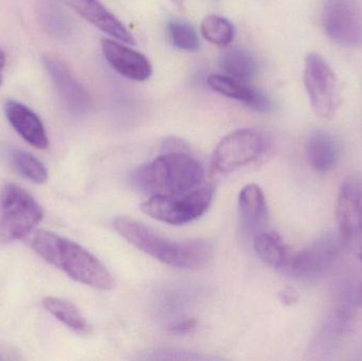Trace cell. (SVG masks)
<instances>
[{"mask_svg": "<svg viewBox=\"0 0 362 361\" xmlns=\"http://www.w3.org/2000/svg\"><path fill=\"white\" fill-rule=\"evenodd\" d=\"M204 177V167L189 152H167L137 167L131 174V182L150 196L176 195L195 190Z\"/></svg>", "mask_w": 362, "mask_h": 361, "instance_id": "3", "label": "cell"}, {"mask_svg": "<svg viewBox=\"0 0 362 361\" xmlns=\"http://www.w3.org/2000/svg\"><path fill=\"white\" fill-rule=\"evenodd\" d=\"M200 31L204 40L217 47L229 46L234 38V27L227 18L219 15H209L202 20Z\"/></svg>", "mask_w": 362, "mask_h": 361, "instance_id": "22", "label": "cell"}, {"mask_svg": "<svg viewBox=\"0 0 362 361\" xmlns=\"http://www.w3.org/2000/svg\"><path fill=\"white\" fill-rule=\"evenodd\" d=\"M170 1L173 2V4L178 6H182L183 4H185V0H170Z\"/></svg>", "mask_w": 362, "mask_h": 361, "instance_id": "29", "label": "cell"}, {"mask_svg": "<svg viewBox=\"0 0 362 361\" xmlns=\"http://www.w3.org/2000/svg\"><path fill=\"white\" fill-rule=\"evenodd\" d=\"M219 61L226 76L242 82L252 80L259 70L255 57L244 49L232 48L223 51Z\"/></svg>", "mask_w": 362, "mask_h": 361, "instance_id": "20", "label": "cell"}, {"mask_svg": "<svg viewBox=\"0 0 362 361\" xmlns=\"http://www.w3.org/2000/svg\"><path fill=\"white\" fill-rule=\"evenodd\" d=\"M44 218V210L21 187L6 184L0 190V242L25 239Z\"/></svg>", "mask_w": 362, "mask_h": 361, "instance_id": "4", "label": "cell"}, {"mask_svg": "<svg viewBox=\"0 0 362 361\" xmlns=\"http://www.w3.org/2000/svg\"><path fill=\"white\" fill-rule=\"evenodd\" d=\"M358 256L359 259H361V260L362 261V248L361 249V251H359Z\"/></svg>", "mask_w": 362, "mask_h": 361, "instance_id": "30", "label": "cell"}, {"mask_svg": "<svg viewBox=\"0 0 362 361\" xmlns=\"http://www.w3.org/2000/svg\"><path fill=\"white\" fill-rule=\"evenodd\" d=\"M102 50L107 63L121 76L137 82L152 76V65L142 53L108 38L102 40Z\"/></svg>", "mask_w": 362, "mask_h": 361, "instance_id": "12", "label": "cell"}, {"mask_svg": "<svg viewBox=\"0 0 362 361\" xmlns=\"http://www.w3.org/2000/svg\"><path fill=\"white\" fill-rule=\"evenodd\" d=\"M344 248L338 235H325L298 254H293L288 273L301 280H314L325 275L339 258Z\"/></svg>", "mask_w": 362, "mask_h": 361, "instance_id": "9", "label": "cell"}, {"mask_svg": "<svg viewBox=\"0 0 362 361\" xmlns=\"http://www.w3.org/2000/svg\"><path fill=\"white\" fill-rule=\"evenodd\" d=\"M63 2L103 33L124 44L135 45L129 30L99 0H63Z\"/></svg>", "mask_w": 362, "mask_h": 361, "instance_id": "13", "label": "cell"}, {"mask_svg": "<svg viewBox=\"0 0 362 361\" xmlns=\"http://www.w3.org/2000/svg\"><path fill=\"white\" fill-rule=\"evenodd\" d=\"M163 153L167 152H189V148L185 142L177 138H169L163 143Z\"/></svg>", "mask_w": 362, "mask_h": 361, "instance_id": "26", "label": "cell"}, {"mask_svg": "<svg viewBox=\"0 0 362 361\" xmlns=\"http://www.w3.org/2000/svg\"><path fill=\"white\" fill-rule=\"evenodd\" d=\"M242 224L249 232H259L267 220V201L263 190L257 184H247L238 195Z\"/></svg>", "mask_w": 362, "mask_h": 361, "instance_id": "16", "label": "cell"}, {"mask_svg": "<svg viewBox=\"0 0 362 361\" xmlns=\"http://www.w3.org/2000/svg\"><path fill=\"white\" fill-rule=\"evenodd\" d=\"M303 83L315 114L331 120L341 106L342 89L327 59L316 52L306 55Z\"/></svg>", "mask_w": 362, "mask_h": 361, "instance_id": "5", "label": "cell"}, {"mask_svg": "<svg viewBox=\"0 0 362 361\" xmlns=\"http://www.w3.org/2000/svg\"><path fill=\"white\" fill-rule=\"evenodd\" d=\"M13 167L23 176L35 184H44L48 179V171L42 161L30 153L14 150L10 155Z\"/></svg>", "mask_w": 362, "mask_h": 361, "instance_id": "23", "label": "cell"}, {"mask_svg": "<svg viewBox=\"0 0 362 361\" xmlns=\"http://www.w3.org/2000/svg\"><path fill=\"white\" fill-rule=\"evenodd\" d=\"M306 156L310 167L318 174H327L337 165V142L327 131H315L306 143Z\"/></svg>", "mask_w": 362, "mask_h": 361, "instance_id": "17", "label": "cell"}, {"mask_svg": "<svg viewBox=\"0 0 362 361\" xmlns=\"http://www.w3.org/2000/svg\"><path fill=\"white\" fill-rule=\"evenodd\" d=\"M272 148V139L263 131L244 129L221 140L212 155V165L221 173H230L263 157Z\"/></svg>", "mask_w": 362, "mask_h": 361, "instance_id": "7", "label": "cell"}, {"mask_svg": "<svg viewBox=\"0 0 362 361\" xmlns=\"http://www.w3.org/2000/svg\"><path fill=\"white\" fill-rule=\"evenodd\" d=\"M44 65L66 110L74 116L87 114L91 107L90 95L69 67L52 55H45Z\"/></svg>", "mask_w": 362, "mask_h": 361, "instance_id": "11", "label": "cell"}, {"mask_svg": "<svg viewBox=\"0 0 362 361\" xmlns=\"http://www.w3.org/2000/svg\"><path fill=\"white\" fill-rule=\"evenodd\" d=\"M4 66H6V54H4V50L0 49V87L2 85V70H4Z\"/></svg>", "mask_w": 362, "mask_h": 361, "instance_id": "28", "label": "cell"}, {"mask_svg": "<svg viewBox=\"0 0 362 361\" xmlns=\"http://www.w3.org/2000/svg\"><path fill=\"white\" fill-rule=\"evenodd\" d=\"M213 189H195L176 195H155L142 203L141 210L154 220L171 225H185L197 220L212 203Z\"/></svg>", "mask_w": 362, "mask_h": 361, "instance_id": "6", "label": "cell"}, {"mask_svg": "<svg viewBox=\"0 0 362 361\" xmlns=\"http://www.w3.org/2000/svg\"><path fill=\"white\" fill-rule=\"evenodd\" d=\"M206 82L213 90L230 99L242 102V104L255 112H267L272 110L269 97L259 89L249 86L246 82L223 74H211Z\"/></svg>", "mask_w": 362, "mask_h": 361, "instance_id": "15", "label": "cell"}, {"mask_svg": "<svg viewBox=\"0 0 362 361\" xmlns=\"http://www.w3.org/2000/svg\"><path fill=\"white\" fill-rule=\"evenodd\" d=\"M338 237L344 248L356 247L362 241V184L356 177L342 182L336 205Z\"/></svg>", "mask_w": 362, "mask_h": 361, "instance_id": "10", "label": "cell"}, {"mask_svg": "<svg viewBox=\"0 0 362 361\" xmlns=\"http://www.w3.org/2000/svg\"><path fill=\"white\" fill-rule=\"evenodd\" d=\"M114 228L121 237L144 254L175 268H202L212 256V247L208 242L202 239L173 241L132 218H117L114 220Z\"/></svg>", "mask_w": 362, "mask_h": 361, "instance_id": "2", "label": "cell"}, {"mask_svg": "<svg viewBox=\"0 0 362 361\" xmlns=\"http://www.w3.org/2000/svg\"><path fill=\"white\" fill-rule=\"evenodd\" d=\"M321 25L325 35L339 46H362L361 0H323Z\"/></svg>", "mask_w": 362, "mask_h": 361, "instance_id": "8", "label": "cell"}, {"mask_svg": "<svg viewBox=\"0 0 362 361\" xmlns=\"http://www.w3.org/2000/svg\"><path fill=\"white\" fill-rule=\"evenodd\" d=\"M280 299L285 305H293L299 300V296L293 288H285L280 292Z\"/></svg>", "mask_w": 362, "mask_h": 361, "instance_id": "27", "label": "cell"}, {"mask_svg": "<svg viewBox=\"0 0 362 361\" xmlns=\"http://www.w3.org/2000/svg\"><path fill=\"white\" fill-rule=\"evenodd\" d=\"M197 321L195 319H185L175 322L170 326V331L174 334L185 335L195 330Z\"/></svg>", "mask_w": 362, "mask_h": 361, "instance_id": "25", "label": "cell"}, {"mask_svg": "<svg viewBox=\"0 0 362 361\" xmlns=\"http://www.w3.org/2000/svg\"><path fill=\"white\" fill-rule=\"evenodd\" d=\"M167 29L170 40L176 48L189 52L199 49V37L193 25L183 21L171 20L168 23Z\"/></svg>", "mask_w": 362, "mask_h": 361, "instance_id": "24", "label": "cell"}, {"mask_svg": "<svg viewBox=\"0 0 362 361\" xmlns=\"http://www.w3.org/2000/svg\"><path fill=\"white\" fill-rule=\"evenodd\" d=\"M28 246L49 264L61 269L74 281L101 290L115 288L105 266L85 248L51 231L35 229L25 237Z\"/></svg>", "mask_w": 362, "mask_h": 361, "instance_id": "1", "label": "cell"}, {"mask_svg": "<svg viewBox=\"0 0 362 361\" xmlns=\"http://www.w3.org/2000/svg\"><path fill=\"white\" fill-rule=\"evenodd\" d=\"M253 246L259 258L268 266L288 273L293 254L278 233H257Z\"/></svg>", "mask_w": 362, "mask_h": 361, "instance_id": "18", "label": "cell"}, {"mask_svg": "<svg viewBox=\"0 0 362 361\" xmlns=\"http://www.w3.org/2000/svg\"><path fill=\"white\" fill-rule=\"evenodd\" d=\"M42 305L51 315L54 316L59 321L74 330V332L81 333V334L88 332L89 324L86 318L70 301L55 298V297H46L42 300Z\"/></svg>", "mask_w": 362, "mask_h": 361, "instance_id": "21", "label": "cell"}, {"mask_svg": "<svg viewBox=\"0 0 362 361\" xmlns=\"http://www.w3.org/2000/svg\"><path fill=\"white\" fill-rule=\"evenodd\" d=\"M36 12L40 25L49 35L59 40L71 37L74 21L57 0H37Z\"/></svg>", "mask_w": 362, "mask_h": 361, "instance_id": "19", "label": "cell"}, {"mask_svg": "<svg viewBox=\"0 0 362 361\" xmlns=\"http://www.w3.org/2000/svg\"><path fill=\"white\" fill-rule=\"evenodd\" d=\"M4 114L13 129L34 148L44 150L48 146V136L40 117L21 102L8 100L4 103Z\"/></svg>", "mask_w": 362, "mask_h": 361, "instance_id": "14", "label": "cell"}]
</instances>
